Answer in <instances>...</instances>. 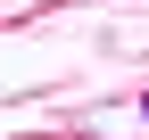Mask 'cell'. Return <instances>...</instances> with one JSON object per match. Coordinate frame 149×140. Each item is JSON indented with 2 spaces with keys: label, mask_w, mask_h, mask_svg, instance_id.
<instances>
[{
  "label": "cell",
  "mask_w": 149,
  "mask_h": 140,
  "mask_svg": "<svg viewBox=\"0 0 149 140\" xmlns=\"http://www.w3.org/2000/svg\"><path fill=\"white\" fill-rule=\"evenodd\" d=\"M141 115H149V99H141Z\"/></svg>",
  "instance_id": "obj_1"
}]
</instances>
